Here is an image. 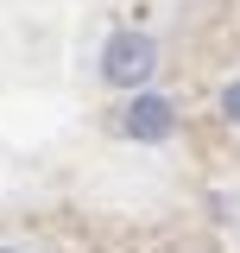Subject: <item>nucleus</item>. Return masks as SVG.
<instances>
[{
    "label": "nucleus",
    "instance_id": "1",
    "mask_svg": "<svg viewBox=\"0 0 240 253\" xmlns=\"http://www.w3.org/2000/svg\"><path fill=\"white\" fill-rule=\"evenodd\" d=\"M152 76H158V38L139 26H120L108 32V44H101V83L120 95H133V89H146Z\"/></svg>",
    "mask_w": 240,
    "mask_h": 253
},
{
    "label": "nucleus",
    "instance_id": "2",
    "mask_svg": "<svg viewBox=\"0 0 240 253\" xmlns=\"http://www.w3.org/2000/svg\"><path fill=\"white\" fill-rule=\"evenodd\" d=\"M114 133L133 139V146H164V139L177 133V101L158 95V89H133L114 108Z\"/></svg>",
    "mask_w": 240,
    "mask_h": 253
},
{
    "label": "nucleus",
    "instance_id": "3",
    "mask_svg": "<svg viewBox=\"0 0 240 253\" xmlns=\"http://www.w3.org/2000/svg\"><path fill=\"white\" fill-rule=\"evenodd\" d=\"M215 114H221V126H234V133H240V76L228 83V89H221V101H215Z\"/></svg>",
    "mask_w": 240,
    "mask_h": 253
},
{
    "label": "nucleus",
    "instance_id": "4",
    "mask_svg": "<svg viewBox=\"0 0 240 253\" xmlns=\"http://www.w3.org/2000/svg\"><path fill=\"white\" fill-rule=\"evenodd\" d=\"M0 253H13V247H0Z\"/></svg>",
    "mask_w": 240,
    "mask_h": 253
}]
</instances>
